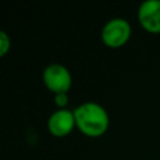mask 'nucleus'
Returning a JSON list of instances; mask_svg holds the SVG:
<instances>
[{
  "label": "nucleus",
  "mask_w": 160,
  "mask_h": 160,
  "mask_svg": "<svg viewBox=\"0 0 160 160\" xmlns=\"http://www.w3.org/2000/svg\"><path fill=\"white\" fill-rule=\"evenodd\" d=\"M76 128L86 136L98 138L105 134L109 128L106 110L96 102H84L74 110Z\"/></svg>",
  "instance_id": "1"
},
{
  "label": "nucleus",
  "mask_w": 160,
  "mask_h": 160,
  "mask_svg": "<svg viewBox=\"0 0 160 160\" xmlns=\"http://www.w3.org/2000/svg\"><path fill=\"white\" fill-rule=\"evenodd\" d=\"M131 36V26L122 18L109 20L101 30V40L109 48H120L125 45Z\"/></svg>",
  "instance_id": "2"
},
{
  "label": "nucleus",
  "mask_w": 160,
  "mask_h": 160,
  "mask_svg": "<svg viewBox=\"0 0 160 160\" xmlns=\"http://www.w3.org/2000/svg\"><path fill=\"white\" fill-rule=\"evenodd\" d=\"M42 80L45 86L55 95L68 92L72 82L70 71L60 64H51L46 66L42 72Z\"/></svg>",
  "instance_id": "3"
},
{
  "label": "nucleus",
  "mask_w": 160,
  "mask_h": 160,
  "mask_svg": "<svg viewBox=\"0 0 160 160\" xmlns=\"http://www.w3.org/2000/svg\"><path fill=\"white\" fill-rule=\"evenodd\" d=\"M138 20L150 34H160V0H146L138 10Z\"/></svg>",
  "instance_id": "4"
},
{
  "label": "nucleus",
  "mask_w": 160,
  "mask_h": 160,
  "mask_svg": "<svg viewBox=\"0 0 160 160\" xmlns=\"http://www.w3.org/2000/svg\"><path fill=\"white\" fill-rule=\"evenodd\" d=\"M76 126L74 111L68 109H59L54 111L48 120V130L51 135L62 138L69 135Z\"/></svg>",
  "instance_id": "5"
},
{
  "label": "nucleus",
  "mask_w": 160,
  "mask_h": 160,
  "mask_svg": "<svg viewBox=\"0 0 160 160\" xmlns=\"http://www.w3.org/2000/svg\"><path fill=\"white\" fill-rule=\"evenodd\" d=\"M10 46H11L10 38L5 31H0V56H4L5 54H8L10 50Z\"/></svg>",
  "instance_id": "6"
},
{
  "label": "nucleus",
  "mask_w": 160,
  "mask_h": 160,
  "mask_svg": "<svg viewBox=\"0 0 160 160\" xmlns=\"http://www.w3.org/2000/svg\"><path fill=\"white\" fill-rule=\"evenodd\" d=\"M55 104L59 109H65V106L68 105V92L56 94L55 95Z\"/></svg>",
  "instance_id": "7"
}]
</instances>
